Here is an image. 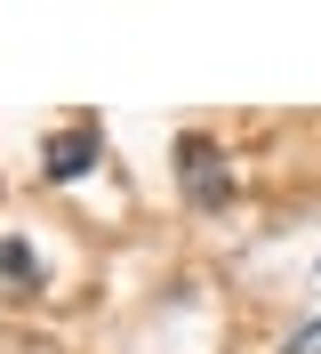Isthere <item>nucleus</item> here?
Masks as SVG:
<instances>
[{
  "label": "nucleus",
  "mask_w": 321,
  "mask_h": 354,
  "mask_svg": "<svg viewBox=\"0 0 321 354\" xmlns=\"http://www.w3.org/2000/svg\"><path fill=\"white\" fill-rule=\"evenodd\" d=\"M41 250L17 242V234H0V298H41Z\"/></svg>",
  "instance_id": "obj_3"
},
{
  "label": "nucleus",
  "mask_w": 321,
  "mask_h": 354,
  "mask_svg": "<svg viewBox=\"0 0 321 354\" xmlns=\"http://www.w3.org/2000/svg\"><path fill=\"white\" fill-rule=\"evenodd\" d=\"M281 354H321V314H313V322H298V330L281 338Z\"/></svg>",
  "instance_id": "obj_4"
},
{
  "label": "nucleus",
  "mask_w": 321,
  "mask_h": 354,
  "mask_svg": "<svg viewBox=\"0 0 321 354\" xmlns=\"http://www.w3.org/2000/svg\"><path fill=\"white\" fill-rule=\"evenodd\" d=\"M177 185H185V201L193 209H233V161H225V145L217 137H201V129H185L177 137Z\"/></svg>",
  "instance_id": "obj_1"
},
{
  "label": "nucleus",
  "mask_w": 321,
  "mask_h": 354,
  "mask_svg": "<svg viewBox=\"0 0 321 354\" xmlns=\"http://www.w3.org/2000/svg\"><path fill=\"white\" fill-rule=\"evenodd\" d=\"M97 161H105V129H97V121H72V129L41 137V177L48 185H81Z\"/></svg>",
  "instance_id": "obj_2"
}]
</instances>
